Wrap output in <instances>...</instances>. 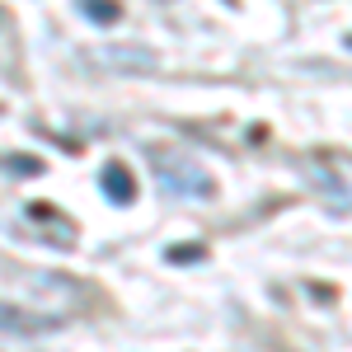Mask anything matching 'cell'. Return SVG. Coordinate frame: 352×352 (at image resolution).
Returning <instances> with one entry per match:
<instances>
[{"instance_id": "1", "label": "cell", "mask_w": 352, "mask_h": 352, "mask_svg": "<svg viewBox=\"0 0 352 352\" xmlns=\"http://www.w3.org/2000/svg\"><path fill=\"white\" fill-rule=\"evenodd\" d=\"M151 169H155V184L174 197H212L217 184L192 155H179V151H155L151 155Z\"/></svg>"}, {"instance_id": "2", "label": "cell", "mask_w": 352, "mask_h": 352, "mask_svg": "<svg viewBox=\"0 0 352 352\" xmlns=\"http://www.w3.org/2000/svg\"><path fill=\"white\" fill-rule=\"evenodd\" d=\"M61 324H66V315H38V310L0 300V333H10V338H38V333H52Z\"/></svg>"}, {"instance_id": "3", "label": "cell", "mask_w": 352, "mask_h": 352, "mask_svg": "<svg viewBox=\"0 0 352 352\" xmlns=\"http://www.w3.org/2000/svg\"><path fill=\"white\" fill-rule=\"evenodd\" d=\"M99 184H104V192H109V202H118V207H127L136 197V184H132V169L127 164L109 160L104 169H99Z\"/></svg>"}, {"instance_id": "4", "label": "cell", "mask_w": 352, "mask_h": 352, "mask_svg": "<svg viewBox=\"0 0 352 352\" xmlns=\"http://www.w3.org/2000/svg\"><path fill=\"white\" fill-rule=\"evenodd\" d=\"M80 14L89 24H118V5L109 0H80Z\"/></svg>"}, {"instance_id": "5", "label": "cell", "mask_w": 352, "mask_h": 352, "mask_svg": "<svg viewBox=\"0 0 352 352\" xmlns=\"http://www.w3.org/2000/svg\"><path fill=\"white\" fill-rule=\"evenodd\" d=\"M164 258H169V263H202V258H207V249H202V244H174Z\"/></svg>"}]
</instances>
